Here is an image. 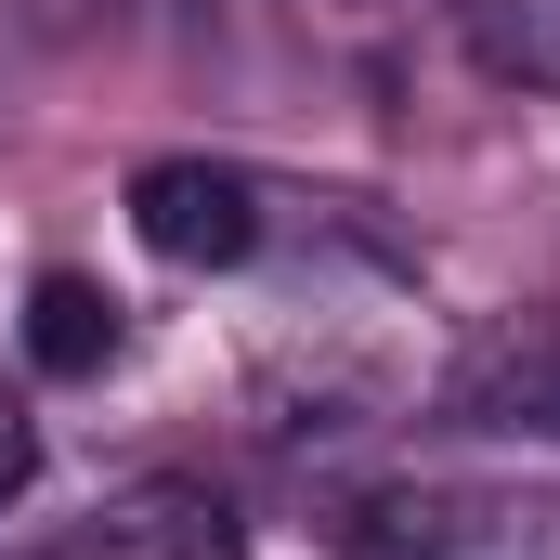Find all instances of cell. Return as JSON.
<instances>
[{"label": "cell", "instance_id": "obj_2", "mask_svg": "<svg viewBox=\"0 0 560 560\" xmlns=\"http://www.w3.org/2000/svg\"><path fill=\"white\" fill-rule=\"evenodd\" d=\"M443 418L495 430V443H560V300L482 326V339L443 365Z\"/></svg>", "mask_w": 560, "mask_h": 560}, {"label": "cell", "instance_id": "obj_4", "mask_svg": "<svg viewBox=\"0 0 560 560\" xmlns=\"http://www.w3.org/2000/svg\"><path fill=\"white\" fill-rule=\"evenodd\" d=\"M52 560H235V509L209 482H183V469L170 482H118Z\"/></svg>", "mask_w": 560, "mask_h": 560}, {"label": "cell", "instance_id": "obj_7", "mask_svg": "<svg viewBox=\"0 0 560 560\" xmlns=\"http://www.w3.org/2000/svg\"><path fill=\"white\" fill-rule=\"evenodd\" d=\"M26 482H39V418H26V405L0 392V509H13Z\"/></svg>", "mask_w": 560, "mask_h": 560}, {"label": "cell", "instance_id": "obj_6", "mask_svg": "<svg viewBox=\"0 0 560 560\" xmlns=\"http://www.w3.org/2000/svg\"><path fill=\"white\" fill-rule=\"evenodd\" d=\"M456 39L495 92H560V0H456Z\"/></svg>", "mask_w": 560, "mask_h": 560}, {"label": "cell", "instance_id": "obj_1", "mask_svg": "<svg viewBox=\"0 0 560 560\" xmlns=\"http://www.w3.org/2000/svg\"><path fill=\"white\" fill-rule=\"evenodd\" d=\"M131 235L156 261H183V275H235V261H261V183L235 170V156H143L131 170Z\"/></svg>", "mask_w": 560, "mask_h": 560}, {"label": "cell", "instance_id": "obj_3", "mask_svg": "<svg viewBox=\"0 0 560 560\" xmlns=\"http://www.w3.org/2000/svg\"><path fill=\"white\" fill-rule=\"evenodd\" d=\"M365 560H560V509H509V495H392L365 509Z\"/></svg>", "mask_w": 560, "mask_h": 560}, {"label": "cell", "instance_id": "obj_5", "mask_svg": "<svg viewBox=\"0 0 560 560\" xmlns=\"http://www.w3.org/2000/svg\"><path fill=\"white\" fill-rule=\"evenodd\" d=\"M26 365L39 378H105L118 365V300L92 275H39L26 287Z\"/></svg>", "mask_w": 560, "mask_h": 560}]
</instances>
